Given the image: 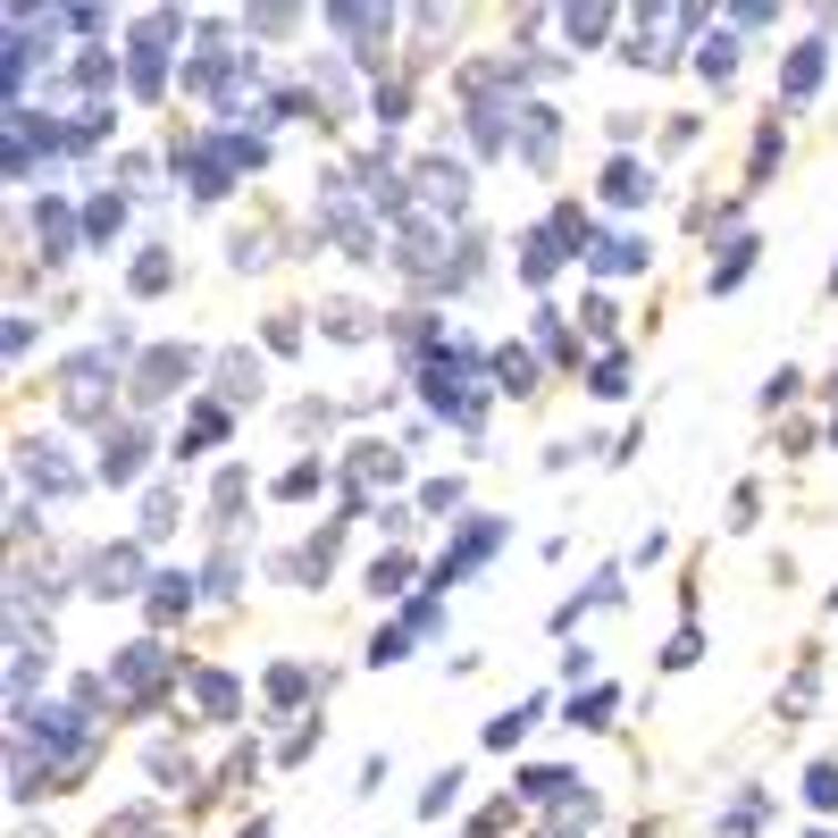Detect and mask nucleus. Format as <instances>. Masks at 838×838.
Here are the masks:
<instances>
[{"label": "nucleus", "mask_w": 838, "mask_h": 838, "mask_svg": "<svg viewBox=\"0 0 838 838\" xmlns=\"http://www.w3.org/2000/svg\"><path fill=\"white\" fill-rule=\"evenodd\" d=\"M268 260V235H235V268H260Z\"/></svg>", "instance_id": "nucleus-48"}, {"label": "nucleus", "mask_w": 838, "mask_h": 838, "mask_svg": "<svg viewBox=\"0 0 838 838\" xmlns=\"http://www.w3.org/2000/svg\"><path fill=\"white\" fill-rule=\"evenodd\" d=\"M395 478H402V453H395V444H352V487H344L352 512L369 503V487H395Z\"/></svg>", "instance_id": "nucleus-10"}, {"label": "nucleus", "mask_w": 838, "mask_h": 838, "mask_svg": "<svg viewBox=\"0 0 838 838\" xmlns=\"http://www.w3.org/2000/svg\"><path fill=\"white\" fill-rule=\"evenodd\" d=\"M18 470H25V478H34L42 495H76V487H84V478H76V470H68V461H59V444H34V437H25V444H18Z\"/></svg>", "instance_id": "nucleus-11"}, {"label": "nucleus", "mask_w": 838, "mask_h": 838, "mask_svg": "<svg viewBox=\"0 0 838 838\" xmlns=\"http://www.w3.org/2000/svg\"><path fill=\"white\" fill-rule=\"evenodd\" d=\"M193 705H202L209 722H235V705H244V687H235L227 671H193Z\"/></svg>", "instance_id": "nucleus-15"}, {"label": "nucleus", "mask_w": 838, "mask_h": 838, "mask_svg": "<svg viewBox=\"0 0 838 838\" xmlns=\"http://www.w3.org/2000/svg\"><path fill=\"white\" fill-rule=\"evenodd\" d=\"M604 713H612V687H595V696H579V705H571V722H579V729H595Z\"/></svg>", "instance_id": "nucleus-43"}, {"label": "nucleus", "mask_w": 838, "mask_h": 838, "mask_svg": "<svg viewBox=\"0 0 838 838\" xmlns=\"http://www.w3.org/2000/svg\"><path fill=\"white\" fill-rule=\"evenodd\" d=\"M402 579H411V553H378V562H369V587L378 595H402Z\"/></svg>", "instance_id": "nucleus-34"}, {"label": "nucleus", "mask_w": 838, "mask_h": 838, "mask_svg": "<svg viewBox=\"0 0 838 838\" xmlns=\"http://www.w3.org/2000/svg\"><path fill=\"white\" fill-rule=\"evenodd\" d=\"M218 386H227L235 402H252L260 395V361H252V352H218Z\"/></svg>", "instance_id": "nucleus-23"}, {"label": "nucleus", "mask_w": 838, "mask_h": 838, "mask_svg": "<svg viewBox=\"0 0 838 838\" xmlns=\"http://www.w3.org/2000/svg\"><path fill=\"white\" fill-rule=\"evenodd\" d=\"M143 763H152V780H168V788H193V763L176 755L168 738H160V746H152V755H143Z\"/></svg>", "instance_id": "nucleus-29"}, {"label": "nucleus", "mask_w": 838, "mask_h": 838, "mask_svg": "<svg viewBox=\"0 0 838 838\" xmlns=\"http://www.w3.org/2000/svg\"><path fill=\"white\" fill-rule=\"evenodd\" d=\"M176 529V487H152L143 495V536H168Z\"/></svg>", "instance_id": "nucleus-30"}, {"label": "nucleus", "mask_w": 838, "mask_h": 838, "mask_svg": "<svg viewBox=\"0 0 838 838\" xmlns=\"http://www.w3.org/2000/svg\"><path fill=\"white\" fill-rule=\"evenodd\" d=\"M193 369H202V361H193L185 344H160V352H143V369H134V402H143V411H152V402H168L176 386L193 378Z\"/></svg>", "instance_id": "nucleus-4"}, {"label": "nucleus", "mask_w": 838, "mask_h": 838, "mask_svg": "<svg viewBox=\"0 0 838 838\" xmlns=\"http://www.w3.org/2000/svg\"><path fill=\"white\" fill-rule=\"evenodd\" d=\"M402 110H411V84H378V117H386V126H395Z\"/></svg>", "instance_id": "nucleus-46"}, {"label": "nucleus", "mask_w": 838, "mask_h": 838, "mask_svg": "<svg viewBox=\"0 0 838 838\" xmlns=\"http://www.w3.org/2000/svg\"><path fill=\"white\" fill-rule=\"evenodd\" d=\"M110 369H117L110 344H101V352H76V361L59 369V402H68V419H101V411H110Z\"/></svg>", "instance_id": "nucleus-3"}, {"label": "nucleus", "mask_w": 838, "mask_h": 838, "mask_svg": "<svg viewBox=\"0 0 838 838\" xmlns=\"http://www.w3.org/2000/svg\"><path fill=\"white\" fill-rule=\"evenodd\" d=\"M411 654V628H378V646H369V663H402Z\"/></svg>", "instance_id": "nucleus-42"}, {"label": "nucleus", "mask_w": 838, "mask_h": 838, "mask_svg": "<svg viewBox=\"0 0 838 838\" xmlns=\"http://www.w3.org/2000/svg\"><path fill=\"white\" fill-rule=\"evenodd\" d=\"M168 42H176V9H152V18L134 25V42H126V76H134L143 101L168 84Z\"/></svg>", "instance_id": "nucleus-2"}, {"label": "nucleus", "mask_w": 838, "mask_h": 838, "mask_svg": "<svg viewBox=\"0 0 838 838\" xmlns=\"http://www.w3.org/2000/svg\"><path fill=\"white\" fill-rule=\"evenodd\" d=\"M495 545H503V520H470V529H461V545H444V562H437V587L470 579V571H478V562H487Z\"/></svg>", "instance_id": "nucleus-7"}, {"label": "nucleus", "mask_w": 838, "mask_h": 838, "mask_svg": "<svg viewBox=\"0 0 838 838\" xmlns=\"http://www.w3.org/2000/svg\"><path fill=\"white\" fill-rule=\"evenodd\" d=\"M101 838H168L160 830V814H143V805H126L117 821H101Z\"/></svg>", "instance_id": "nucleus-31"}, {"label": "nucleus", "mask_w": 838, "mask_h": 838, "mask_svg": "<svg viewBox=\"0 0 838 838\" xmlns=\"http://www.w3.org/2000/svg\"><path fill=\"white\" fill-rule=\"evenodd\" d=\"M84 579H93V595H143V587H152L134 545H101L93 562H84Z\"/></svg>", "instance_id": "nucleus-5"}, {"label": "nucleus", "mask_w": 838, "mask_h": 838, "mask_svg": "<svg viewBox=\"0 0 838 838\" xmlns=\"http://www.w3.org/2000/svg\"><path fill=\"white\" fill-rule=\"evenodd\" d=\"M461 503V478H428V487H419V512H453Z\"/></svg>", "instance_id": "nucleus-39"}, {"label": "nucleus", "mask_w": 838, "mask_h": 838, "mask_svg": "<svg viewBox=\"0 0 838 838\" xmlns=\"http://www.w3.org/2000/svg\"><path fill=\"white\" fill-rule=\"evenodd\" d=\"M545 705H520V713H503V722H487V746H520V729L536 722Z\"/></svg>", "instance_id": "nucleus-38"}, {"label": "nucleus", "mask_w": 838, "mask_h": 838, "mask_svg": "<svg viewBox=\"0 0 838 838\" xmlns=\"http://www.w3.org/2000/svg\"><path fill=\"white\" fill-rule=\"evenodd\" d=\"M587 260L621 277V268H646V244H637V235H595V244H587Z\"/></svg>", "instance_id": "nucleus-19"}, {"label": "nucleus", "mask_w": 838, "mask_h": 838, "mask_svg": "<svg viewBox=\"0 0 838 838\" xmlns=\"http://www.w3.org/2000/svg\"><path fill=\"white\" fill-rule=\"evenodd\" d=\"M553 268H562V235H553V227H536L529 244H520V277H529V286H545Z\"/></svg>", "instance_id": "nucleus-17"}, {"label": "nucleus", "mask_w": 838, "mask_h": 838, "mask_svg": "<svg viewBox=\"0 0 838 838\" xmlns=\"http://www.w3.org/2000/svg\"><path fill=\"white\" fill-rule=\"evenodd\" d=\"M646 193H654V176L646 168H637V160H612V168H604V202H646Z\"/></svg>", "instance_id": "nucleus-20"}, {"label": "nucleus", "mask_w": 838, "mask_h": 838, "mask_svg": "<svg viewBox=\"0 0 838 838\" xmlns=\"http://www.w3.org/2000/svg\"><path fill=\"white\" fill-rule=\"evenodd\" d=\"M143 444H152V437H143L134 419L110 428V437H101V487H134V478H143Z\"/></svg>", "instance_id": "nucleus-9"}, {"label": "nucleus", "mask_w": 838, "mask_h": 838, "mask_svg": "<svg viewBox=\"0 0 838 838\" xmlns=\"http://www.w3.org/2000/svg\"><path fill=\"white\" fill-rule=\"evenodd\" d=\"M143 604H152V628H176V621L193 612V579H185V571H160Z\"/></svg>", "instance_id": "nucleus-13"}, {"label": "nucleus", "mask_w": 838, "mask_h": 838, "mask_svg": "<svg viewBox=\"0 0 838 838\" xmlns=\"http://www.w3.org/2000/svg\"><path fill=\"white\" fill-rule=\"evenodd\" d=\"M244 495H252V470H218V487H209V512H218V529H235Z\"/></svg>", "instance_id": "nucleus-22"}, {"label": "nucleus", "mask_w": 838, "mask_h": 838, "mask_svg": "<svg viewBox=\"0 0 838 838\" xmlns=\"http://www.w3.org/2000/svg\"><path fill=\"white\" fill-rule=\"evenodd\" d=\"M168 277H176V260H168V252L152 244L143 260H134V277H126V286H134V294H168Z\"/></svg>", "instance_id": "nucleus-24"}, {"label": "nucleus", "mask_w": 838, "mask_h": 838, "mask_svg": "<svg viewBox=\"0 0 838 838\" xmlns=\"http://www.w3.org/2000/svg\"><path fill=\"white\" fill-rule=\"evenodd\" d=\"M821 68H830V42H797V59L780 68V93H788V101H805V93L821 84Z\"/></svg>", "instance_id": "nucleus-14"}, {"label": "nucleus", "mask_w": 838, "mask_h": 838, "mask_svg": "<svg viewBox=\"0 0 838 838\" xmlns=\"http://www.w3.org/2000/svg\"><path fill=\"white\" fill-rule=\"evenodd\" d=\"M319 487H327V470H319V461H294V470H286V478H277V495H286V503H303V495H319Z\"/></svg>", "instance_id": "nucleus-32"}, {"label": "nucleus", "mask_w": 838, "mask_h": 838, "mask_svg": "<svg viewBox=\"0 0 838 838\" xmlns=\"http://www.w3.org/2000/svg\"><path fill=\"white\" fill-rule=\"evenodd\" d=\"M419 202H428V218H444V209H461L470 202V168H461V160H419Z\"/></svg>", "instance_id": "nucleus-6"}, {"label": "nucleus", "mask_w": 838, "mask_h": 838, "mask_svg": "<svg viewBox=\"0 0 838 838\" xmlns=\"http://www.w3.org/2000/svg\"><path fill=\"white\" fill-rule=\"evenodd\" d=\"M327 25H336L344 42H361L352 59H378V42H386V25H395V18H386V9H327Z\"/></svg>", "instance_id": "nucleus-12"}, {"label": "nucleus", "mask_w": 838, "mask_h": 838, "mask_svg": "<svg viewBox=\"0 0 838 838\" xmlns=\"http://www.w3.org/2000/svg\"><path fill=\"white\" fill-rule=\"evenodd\" d=\"M227 428H235L227 402H193V411H185V444H176V453H193V444H218Z\"/></svg>", "instance_id": "nucleus-18"}, {"label": "nucleus", "mask_w": 838, "mask_h": 838, "mask_svg": "<svg viewBox=\"0 0 838 838\" xmlns=\"http://www.w3.org/2000/svg\"><path fill=\"white\" fill-rule=\"evenodd\" d=\"M101 134H110V110H76L68 117V152H93Z\"/></svg>", "instance_id": "nucleus-33"}, {"label": "nucleus", "mask_w": 838, "mask_h": 838, "mask_svg": "<svg viewBox=\"0 0 838 838\" xmlns=\"http://www.w3.org/2000/svg\"><path fill=\"white\" fill-rule=\"evenodd\" d=\"M495 386H503V395H536V352L503 344V352H495Z\"/></svg>", "instance_id": "nucleus-21"}, {"label": "nucleus", "mask_w": 838, "mask_h": 838, "mask_svg": "<svg viewBox=\"0 0 838 838\" xmlns=\"http://www.w3.org/2000/svg\"><path fill=\"white\" fill-rule=\"evenodd\" d=\"M562 25H571V42H604L612 34V9H571Z\"/></svg>", "instance_id": "nucleus-37"}, {"label": "nucleus", "mask_w": 838, "mask_h": 838, "mask_svg": "<svg viewBox=\"0 0 838 838\" xmlns=\"http://www.w3.org/2000/svg\"><path fill=\"white\" fill-rule=\"evenodd\" d=\"M621 378H628V369H621V352H604V369H595V395H628Z\"/></svg>", "instance_id": "nucleus-47"}, {"label": "nucleus", "mask_w": 838, "mask_h": 838, "mask_svg": "<svg viewBox=\"0 0 838 838\" xmlns=\"http://www.w3.org/2000/svg\"><path fill=\"white\" fill-rule=\"evenodd\" d=\"M512 152L529 160V168H553V152H562V117H553L545 101H529V110H520V134H512Z\"/></svg>", "instance_id": "nucleus-8"}, {"label": "nucleus", "mask_w": 838, "mask_h": 838, "mask_svg": "<svg viewBox=\"0 0 838 838\" xmlns=\"http://www.w3.org/2000/svg\"><path fill=\"white\" fill-rule=\"evenodd\" d=\"M110 687H117V705H134V713H152L160 705V687H168V646L160 637H143V646H126L110 663Z\"/></svg>", "instance_id": "nucleus-1"}, {"label": "nucleus", "mask_w": 838, "mask_h": 838, "mask_svg": "<svg viewBox=\"0 0 838 838\" xmlns=\"http://www.w3.org/2000/svg\"><path fill=\"white\" fill-rule=\"evenodd\" d=\"M76 84H84V93H110V84H117V59H110V51L76 59Z\"/></svg>", "instance_id": "nucleus-36"}, {"label": "nucleus", "mask_w": 838, "mask_h": 838, "mask_svg": "<svg viewBox=\"0 0 838 838\" xmlns=\"http://www.w3.org/2000/svg\"><path fill=\"white\" fill-rule=\"evenodd\" d=\"M696 68H705V76H729V68H738V42H729V34H713V42H705V59H696Z\"/></svg>", "instance_id": "nucleus-40"}, {"label": "nucleus", "mask_w": 838, "mask_h": 838, "mask_svg": "<svg viewBox=\"0 0 838 838\" xmlns=\"http://www.w3.org/2000/svg\"><path fill=\"white\" fill-rule=\"evenodd\" d=\"M235 579H244V562H235V553H218V562H209V595H235Z\"/></svg>", "instance_id": "nucleus-44"}, {"label": "nucleus", "mask_w": 838, "mask_h": 838, "mask_svg": "<svg viewBox=\"0 0 838 838\" xmlns=\"http://www.w3.org/2000/svg\"><path fill=\"white\" fill-rule=\"evenodd\" d=\"M696 654H705V637H696V628H679V637H671V654H663V663H671V671H687V663H696Z\"/></svg>", "instance_id": "nucleus-45"}, {"label": "nucleus", "mask_w": 838, "mask_h": 838, "mask_svg": "<svg viewBox=\"0 0 838 838\" xmlns=\"http://www.w3.org/2000/svg\"><path fill=\"white\" fill-rule=\"evenodd\" d=\"M327 336L361 344V336H369V310H361V303H327Z\"/></svg>", "instance_id": "nucleus-35"}, {"label": "nucleus", "mask_w": 838, "mask_h": 838, "mask_svg": "<svg viewBox=\"0 0 838 838\" xmlns=\"http://www.w3.org/2000/svg\"><path fill=\"white\" fill-rule=\"evenodd\" d=\"M453 797H461V771H437V780H428V797H419V814H444Z\"/></svg>", "instance_id": "nucleus-41"}, {"label": "nucleus", "mask_w": 838, "mask_h": 838, "mask_svg": "<svg viewBox=\"0 0 838 838\" xmlns=\"http://www.w3.org/2000/svg\"><path fill=\"white\" fill-rule=\"evenodd\" d=\"M814 838H821V830H814Z\"/></svg>", "instance_id": "nucleus-50"}, {"label": "nucleus", "mask_w": 838, "mask_h": 838, "mask_svg": "<svg viewBox=\"0 0 838 838\" xmlns=\"http://www.w3.org/2000/svg\"><path fill=\"white\" fill-rule=\"evenodd\" d=\"M303 696H310V671L303 663H277V671H268V705H303Z\"/></svg>", "instance_id": "nucleus-27"}, {"label": "nucleus", "mask_w": 838, "mask_h": 838, "mask_svg": "<svg viewBox=\"0 0 838 838\" xmlns=\"http://www.w3.org/2000/svg\"><path fill=\"white\" fill-rule=\"evenodd\" d=\"M805 805H814V814H838V763H814V771H805Z\"/></svg>", "instance_id": "nucleus-28"}, {"label": "nucleus", "mask_w": 838, "mask_h": 838, "mask_svg": "<svg viewBox=\"0 0 838 838\" xmlns=\"http://www.w3.org/2000/svg\"><path fill=\"white\" fill-rule=\"evenodd\" d=\"M746 268H755V244H746V235H729V252L713 260V294H729V286L746 277Z\"/></svg>", "instance_id": "nucleus-26"}, {"label": "nucleus", "mask_w": 838, "mask_h": 838, "mask_svg": "<svg viewBox=\"0 0 838 838\" xmlns=\"http://www.w3.org/2000/svg\"><path fill=\"white\" fill-rule=\"evenodd\" d=\"M117 218H126V202H117V193H93V202H84V235H93V244H110Z\"/></svg>", "instance_id": "nucleus-25"}, {"label": "nucleus", "mask_w": 838, "mask_h": 838, "mask_svg": "<svg viewBox=\"0 0 838 838\" xmlns=\"http://www.w3.org/2000/svg\"><path fill=\"white\" fill-rule=\"evenodd\" d=\"M34 227H42V252H51V268H59V260H76V218H68V202H42V209H34Z\"/></svg>", "instance_id": "nucleus-16"}, {"label": "nucleus", "mask_w": 838, "mask_h": 838, "mask_svg": "<svg viewBox=\"0 0 838 838\" xmlns=\"http://www.w3.org/2000/svg\"><path fill=\"white\" fill-rule=\"evenodd\" d=\"M235 838H268V821H252V830H235Z\"/></svg>", "instance_id": "nucleus-49"}]
</instances>
